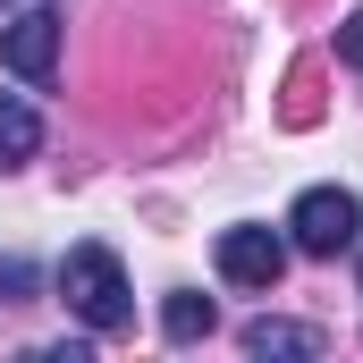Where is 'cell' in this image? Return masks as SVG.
Masks as SVG:
<instances>
[{
    "label": "cell",
    "mask_w": 363,
    "mask_h": 363,
    "mask_svg": "<svg viewBox=\"0 0 363 363\" xmlns=\"http://www.w3.org/2000/svg\"><path fill=\"white\" fill-rule=\"evenodd\" d=\"M161 330H169L178 347H186V338H203V330H211V296H186V287H178V296L161 304Z\"/></svg>",
    "instance_id": "obj_7"
},
{
    "label": "cell",
    "mask_w": 363,
    "mask_h": 363,
    "mask_svg": "<svg viewBox=\"0 0 363 363\" xmlns=\"http://www.w3.org/2000/svg\"><path fill=\"white\" fill-rule=\"evenodd\" d=\"M26 287H34V262H0V304H17Z\"/></svg>",
    "instance_id": "obj_8"
},
{
    "label": "cell",
    "mask_w": 363,
    "mask_h": 363,
    "mask_svg": "<svg viewBox=\"0 0 363 363\" xmlns=\"http://www.w3.org/2000/svg\"><path fill=\"white\" fill-rule=\"evenodd\" d=\"M287 237L304 245V254H347L363 237V203L347 186H304L296 194V211H287Z\"/></svg>",
    "instance_id": "obj_2"
},
{
    "label": "cell",
    "mask_w": 363,
    "mask_h": 363,
    "mask_svg": "<svg viewBox=\"0 0 363 363\" xmlns=\"http://www.w3.org/2000/svg\"><path fill=\"white\" fill-rule=\"evenodd\" d=\"M245 355H321L313 321H245Z\"/></svg>",
    "instance_id": "obj_6"
},
{
    "label": "cell",
    "mask_w": 363,
    "mask_h": 363,
    "mask_svg": "<svg viewBox=\"0 0 363 363\" xmlns=\"http://www.w3.org/2000/svg\"><path fill=\"white\" fill-rule=\"evenodd\" d=\"M34 152H43V118H34V101L0 93V169H26Z\"/></svg>",
    "instance_id": "obj_5"
},
{
    "label": "cell",
    "mask_w": 363,
    "mask_h": 363,
    "mask_svg": "<svg viewBox=\"0 0 363 363\" xmlns=\"http://www.w3.org/2000/svg\"><path fill=\"white\" fill-rule=\"evenodd\" d=\"M0 60H9V77H26V85H51V68H60V17L34 0V9H17L9 26H0Z\"/></svg>",
    "instance_id": "obj_3"
},
{
    "label": "cell",
    "mask_w": 363,
    "mask_h": 363,
    "mask_svg": "<svg viewBox=\"0 0 363 363\" xmlns=\"http://www.w3.org/2000/svg\"><path fill=\"white\" fill-rule=\"evenodd\" d=\"M279 271H287V237L279 228H220V279L228 287H279Z\"/></svg>",
    "instance_id": "obj_4"
},
{
    "label": "cell",
    "mask_w": 363,
    "mask_h": 363,
    "mask_svg": "<svg viewBox=\"0 0 363 363\" xmlns=\"http://www.w3.org/2000/svg\"><path fill=\"white\" fill-rule=\"evenodd\" d=\"M60 304L85 321L93 338H110V330L135 321V296H127V271H118L110 245H68V262H60Z\"/></svg>",
    "instance_id": "obj_1"
}]
</instances>
